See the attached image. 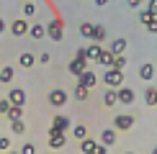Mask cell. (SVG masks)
<instances>
[{
	"label": "cell",
	"mask_w": 157,
	"mask_h": 154,
	"mask_svg": "<svg viewBox=\"0 0 157 154\" xmlns=\"http://www.w3.org/2000/svg\"><path fill=\"white\" fill-rule=\"evenodd\" d=\"M103 85L106 87H121L124 85V69L108 67V72H103Z\"/></svg>",
	"instance_id": "1"
},
{
	"label": "cell",
	"mask_w": 157,
	"mask_h": 154,
	"mask_svg": "<svg viewBox=\"0 0 157 154\" xmlns=\"http://www.w3.org/2000/svg\"><path fill=\"white\" fill-rule=\"evenodd\" d=\"M47 36L52 38V41H62V36H64V26H62V18H52V21L47 23Z\"/></svg>",
	"instance_id": "2"
},
{
	"label": "cell",
	"mask_w": 157,
	"mask_h": 154,
	"mask_svg": "<svg viewBox=\"0 0 157 154\" xmlns=\"http://www.w3.org/2000/svg\"><path fill=\"white\" fill-rule=\"evenodd\" d=\"M134 121H136V116H134V113H116V118H113V128H116V131H129V128L134 126Z\"/></svg>",
	"instance_id": "3"
},
{
	"label": "cell",
	"mask_w": 157,
	"mask_h": 154,
	"mask_svg": "<svg viewBox=\"0 0 157 154\" xmlns=\"http://www.w3.org/2000/svg\"><path fill=\"white\" fill-rule=\"evenodd\" d=\"M67 100H70V93H67V90H62V87H54V90L49 93V105H52V108L67 105Z\"/></svg>",
	"instance_id": "4"
},
{
	"label": "cell",
	"mask_w": 157,
	"mask_h": 154,
	"mask_svg": "<svg viewBox=\"0 0 157 154\" xmlns=\"http://www.w3.org/2000/svg\"><path fill=\"white\" fill-rule=\"evenodd\" d=\"M64 144H67V136H64V131H59V128L52 126V128H49V146H52V149H62Z\"/></svg>",
	"instance_id": "5"
},
{
	"label": "cell",
	"mask_w": 157,
	"mask_h": 154,
	"mask_svg": "<svg viewBox=\"0 0 157 154\" xmlns=\"http://www.w3.org/2000/svg\"><path fill=\"white\" fill-rule=\"evenodd\" d=\"M88 59H82V57H72V62L67 64V69H70V75H75V77H80L85 69H88Z\"/></svg>",
	"instance_id": "6"
},
{
	"label": "cell",
	"mask_w": 157,
	"mask_h": 154,
	"mask_svg": "<svg viewBox=\"0 0 157 154\" xmlns=\"http://www.w3.org/2000/svg\"><path fill=\"white\" fill-rule=\"evenodd\" d=\"M116 90H119V103H121V105H134V100H136V93H134V90L132 87H116Z\"/></svg>",
	"instance_id": "7"
},
{
	"label": "cell",
	"mask_w": 157,
	"mask_h": 154,
	"mask_svg": "<svg viewBox=\"0 0 157 154\" xmlns=\"http://www.w3.org/2000/svg\"><path fill=\"white\" fill-rule=\"evenodd\" d=\"M29 28H31V26H29L26 18H16V21L10 23V34L13 36H26V34H29Z\"/></svg>",
	"instance_id": "8"
},
{
	"label": "cell",
	"mask_w": 157,
	"mask_h": 154,
	"mask_svg": "<svg viewBox=\"0 0 157 154\" xmlns=\"http://www.w3.org/2000/svg\"><path fill=\"white\" fill-rule=\"evenodd\" d=\"M8 100H10V105H26V90L23 87H10Z\"/></svg>",
	"instance_id": "9"
},
{
	"label": "cell",
	"mask_w": 157,
	"mask_h": 154,
	"mask_svg": "<svg viewBox=\"0 0 157 154\" xmlns=\"http://www.w3.org/2000/svg\"><path fill=\"white\" fill-rule=\"evenodd\" d=\"M77 82L80 85H85L88 90H95V85H98V77H95V72H90V69H85V72L77 77Z\"/></svg>",
	"instance_id": "10"
},
{
	"label": "cell",
	"mask_w": 157,
	"mask_h": 154,
	"mask_svg": "<svg viewBox=\"0 0 157 154\" xmlns=\"http://www.w3.org/2000/svg\"><path fill=\"white\" fill-rule=\"evenodd\" d=\"M52 126H54V128H59V131H64V134H67L70 128H72V121H70L67 116H62V113H57L54 118H52Z\"/></svg>",
	"instance_id": "11"
},
{
	"label": "cell",
	"mask_w": 157,
	"mask_h": 154,
	"mask_svg": "<svg viewBox=\"0 0 157 154\" xmlns=\"http://www.w3.org/2000/svg\"><path fill=\"white\" fill-rule=\"evenodd\" d=\"M113 51L111 49H103L101 54H98V59H95V64H101V67H113Z\"/></svg>",
	"instance_id": "12"
},
{
	"label": "cell",
	"mask_w": 157,
	"mask_h": 154,
	"mask_svg": "<svg viewBox=\"0 0 157 154\" xmlns=\"http://www.w3.org/2000/svg\"><path fill=\"white\" fill-rule=\"evenodd\" d=\"M116 103H119V90H116V87H108L106 93H103V105L113 108Z\"/></svg>",
	"instance_id": "13"
},
{
	"label": "cell",
	"mask_w": 157,
	"mask_h": 154,
	"mask_svg": "<svg viewBox=\"0 0 157 154\" xmlns=\"http://www.w3.org/2000/svg\"><path fill=\"white\" fill-rule=\"evenodd\" d=\"M98 146H101V141H95V139H90V136H85V139L80 141V149H82L85 154H93V152H98Z\"/></svg>",
	"instance_id": "14"
},
{
	"label": "cell",
	"mask_w": 157,
	"mask_h": 154,
	"mask_svg": "<svg viewBox=\"0 0 157 154\" xmlns=\"http://www.w3.org/2000/svg\"><path fill=\"white\" fill-rule=\"evenodd\" d=\"M139 77H142V80H144V82H152L155 80V64H142V67H139Z\"/></svg>",
	"instance_id": "15"
},
{
	"label": "cell",
	"mask_w": 157,
	"mask_h": 154,
	"mask_svg": "<svg viewBox=\"0 0 157 154\" xmlns=\"http://www.w3.org/2000/svg\"><path fill=\"white\" fill-rule=\"evenodd\" d=\"M13 77H16V69H13L10 64H5V67L0 69V82H3V85H10Z\"/></svg>",
	"instance_id": "16"
},
{
	"label": "cell",
	"mask_w": 157,
	"mask_h": 154,
	"mask_svg": "<svg viewBox=\"0 0 157 154\" xmlns=\"http://www.w3.org/2000/svg\"><path fill=\"white\" fill-rule=\"evenodd\" d=\"M34 62H36V57L31 54V51H21V57H18V64H21V67L31 69V67H34Z\"/></svg>",
	"instance_id": "17"
},
{
	"label": "cell",
	"mask_w": 157,
	"mask_h": 154,
	"mask_svg": "<svg viewBox=\"0 0 157 154\" xmlns=\"http://www.w3.org/2000/svg\"><path fill=\"white\" fill-rule=\"evenodd\" d=\"M90 93H93V90H88V87H85V85H80V82H77V87L72 90V95H75V100H88L90 98Z\"/></svg>",
	"instance_id": "18"
},
{
	"label": "cell",
	"mask_w": 157,
	"mask_h": 154,
	"mask_svg": "<svg viewBox=\"0 0 157 154\" xmlns=\"http://www.w3.org/2000/svg\"><path fill=\"white\" fill-rule=\"evenodd\" d=\"M111 51H113V54H124V51H126V38H113V41H111V46H108Z\"/></svg>",
	"instance_id": "19"
},
{
	"label": "cell",
	"mask_w": 157,
	"mask_h": 154,
	"mask_svg": "<svg viewBox=\"0 0 157 154\" xmlns=\"http://www.w3.org/2000/svg\"><path fill=\"white\" fill-rule=\"evenodd\" d=\"M101 144H106V146L116 144V134H113V128H103V131H101Z\"/></svg>",
	"instance_id": "20"
},
{
	"label": "cell",
	"mask_w": 157,
	"mask_h": 154,
	"mask_svg": "<svg viewBox=\"0 0 157 154\" xmlns=\"http://www.w3.org/2000/svg\"><path fill=\"white\" fill-rule=\"evenodd\" d=\"M101 51H103V46H101V41H93V44H90V46H88V62H95V59H98V54H101Z\"/></svg>",
	"instance_id": "21"
},
{
	"label": "cell",
	"mask_w": 157,
	"mask_h": 154,
	"mask_svg": "<svg viewBox=\"0 0 157 154\" xmlns=\"http://www.w3.org/2000/svg\"><path fill=\"white\" fill-rule=\"evenodd\" d=\"M144 103H147L149 108H152V105H157V87H152V85H149V87L144 90Z\"/></svg>",
	"instance_id": "22"
},
{
	"label": "cell",
	"mask_w": 157,
	"mask_h": 154,
	"mask_svg": "<svg viewBox=\"0 0 157 154\" xmlns=\"http://www.w3.org/2000/svg\"><path fill=\"white\" fill-rule=\"evenodd\" d=\"M29 34H31V38H44V36H47V26L34 23V26L29 28Z\"/></svg>",
	"instance_id": "23"
},
{
	"label": "cell",
	"mask_w": 157,
	"mask_h": 154,
	"mask_svg": "<svg viewBox=\"0 0 157 154\" xmlns=\"http://www.w3.org/2000/svg\"><path fill=\"white\" fill-rule=\"evenodd\" d=\"M23 18H31V16H34V13H36V0H23Z\"/></svg>",
	"instance_id": "24"
},
{
	"label": "cell",
	"mask_w": 157,
	"mask_h": 154,
	"mask_svg": "<svg viewBox=\"0 0 157 154\" xmlns=\"http://www.w3.org/2000/svg\"><path fill=\"white\" fill-rule=\"evenodd\" d=\"M10 134H26V123H23V118L10 121Z\"/></svg>",
	"instance_id": "25"
},
{
	"label": "cell",
	"mask_w": 157,
	"mask_h": 154,
	"mask_svg": "<svg viewBox=\"0 0 157 154\" xmlns=\"http://www.w3.org/2000/svg\"><path fill=\"white\" fill-rule=\"evenodd\" d=\"M103 38H106V26L95 23L93 26V41H103Z\"/></svg>",
	"instance_id": "26"
},
{
	"label": "cell",
	"mask_w": 157,
	"mask_h": 154,
	"mask_svg": "<svg viewBox=\"0 0 157 154\" xmlns=\"http://www.w3.org/2000/svg\"><path fill=\"white\" fill-rule=\"evenodd\" d=\"M10 121H16V118H23V105H10V111L5 113Z\"/></svg>",
	"instance_id": "27"
},
{
	"label": "cell",
	"mask_w": 157,
	"mask_h": 154,
	"mask_svg": "<svg viewBox=\"0 0 157 154\" xmlns=\"http://www.w3.org/2000/svg\"><path fill=\"white\" fill-rule=\"evenodd\" d=\"M72 136H75L77 141H82L85 136H88V128H85L82 123H77V126H72Z\"/></svg>",
	"instance_id": "28"
},
{
	"label": "cell",
	"mask_w": 157,
	"mask_h": 154,
	"mask_svg": "<svg viewBox=\"0 0 157 154\" xmlns=\"http://www.w3.org/2000/svg\"><path fill=\"white\" fill-rule=\"evenodd\" d=\"M80 34H82L85 38H90V41H93V23H88V21L80 23Z\"/></svg>",
	"instance_id": "29"
},
{
	"label": "cell",
	"mask_w": 157,
	"mask_h": 154,
	"mask_svg": "<svg viewBox=\"0 0 157 154\" xmlns=\"http://www.w3.org/2000/svg\"><path fill=\"white\" fill-rule=\"evenodd\" d=\"M152 18H155V13H152V10H149V8H144V10H139V21H142V23H144V26H147L149 21H152Z\"/></svg>",
	"instance_id": "30"
},
{
	"label": "cell",
	"mask_w": 157,
	"mask_h": 154,
	"mask_svg": "<svg viewBox=\"0 0 157 154\" xmlns=\"http://www.w3.org/2000/svg\"><path fill=\"white\" fill-rule=\"evenodd\" d=\"M113 67H116V69H126V57H124V54H116V57H113Z\"/></svg>",
	"instance_id": "31"
},
{
	"label": "cell",
	"mask_w": 157,
	"mask_h": 154,
	"mask_svg": "<svg viewBox=\"0 0 157 154\" xmlns=\"http://www.w3.org/2000/svg\"><path fill=\"white\" fill-rule=\"evenodd\" d=\"M10 149V136H0V152Z\"/></svg>",
	"instance_id": "32"
},
{
	"label": "cell",
	"mask_w": 157,
	"mask_h": 154,
	"mask_svg": "<svg viewBox=\"0 0 157 154\" xmlns=\"http://www.w3.org/2000/svg\"><path fill=\"white\" fill-rule=\"evenodd\" d=\"M147 31H149V34H157V16H155L152 21L147 23Z\"/></svg>",
	"instance_id": "33"
},
{
	"label": "cell",
	"mask_w": 157,
	"mask_h": 154,
	"mask_svg": "<svg viewBox=\"0 0 157 154\" xmlns=\"http://www.w3.org/2000/svg\"><path fill=\"white\" fill-rule=\"evenodd\" d=\"M10 111V100L5 98V100H0V113H8Z\"/></svg>",
	"instance_id": "34"
},
{
	"label": "cell",
	"mask_w": 157,
	"mask_h": 154,
	"mask_svg": "<svg viewBox=\"0 0 157 154\" xmlns=\"http://www.w3.org/2000/svg\"><path fill=\"white\" fill-rule=\"evenodd\" d=\"M21 152H23V154H34V152H36V146H34V144H23V146H21Z\"/></svg>",
	"instance_id": "35"
},
{
	"label": "cell",
	"mask_w": 157,
	"mask_h": 154,
	"mask_svg": "<svg viewBox=\"0 0 157 154\" xmlns=\"http://www.w3.org/2000/svg\"><path fill=\"white\" fill-rule=\"evenodd\" d=\"M75 57H82V59H88V46H80L75 51Z\"/></svg>",
	"instance_id": "36"
},
{
	"label": "cell",
	"mask_w": 157,
	"mask_h": 154,
	"mask_svg": "<svg viewBox=\"0 0 157 154\" xmlns=\"http://www.w3.org/2000/svg\"><path fill=\"white\" fill-rule=\"evenodd\" d=\"M39 62H41V64H49V62H52V54H49V51H44V54L39 57Z\"/></svg>",
	"instance_id": "37"
},
{
	"label": "cell",
	"mask_w": 157,
	"mask_h": 154,
	"mask_svg": "<svg viewBox=\"0 0 157 154\" xmlns=\"http://www.w3.org/2000/svg\"><path fill=\"white\" fill-rule=\"evenodd\" d=\"M147 8H149V10H152L155 16H157V0H147Z\"/></svg>",
	"instance_id": "38"
},
{
	"label": "cell",
	"mask_w": 157,
	"mask_h": 154,
	"mask_svg": "<svg viewBox=\"0 0 157 154\" xmlns=\"http://www.w3.org/2000/svg\"><path fill=\"white\" fill-rule=\"evenodd\" d=\"M126 3L132 5V8H139V5H142V0H126Z\"/></svg>",
	"instance_id": "39"
},
{
	"label": "cell",
	"mask_w": 157,
	"mask_h": 154,
	"mask_svg": "<svg viewBox=\"0 0 157 154\" xmlns=\"http://www.w3.org/2000/svg\"><path fill=\"white\" fill-rule=\"evenodd\" d=\"M3 31H5V21H3V18H0V34H3Z\"/></svg>",
	"instance_id": "40"
},
{
	"label": "cell",
	"mask_w": 157,
	"mask_h": 154,
	"mask_svg": "<svg viewBox=\"0 0 157 154\" xmlns=\"http://www.w3.org/2000/svg\"><path fill=\"white\" fill-rule=\"evenodd\" d=\"M106 3H108V0H95V5H101V8H103Z\"/></svg>",
	"instance_id": "41"
}]
</instances>
